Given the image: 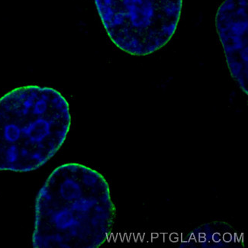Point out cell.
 <instances>
[{
  "mask_svg": "<svg viewBox=\"0 0 248 248\" xmlns=\"http://www.w3.org/2000/svg\"><path fill=\"white\" fill-rule=\"evenodd\" d=\"M34 248H99L112 232L116 207L99 171L67 163L50 173L37 195Z\"/></svg>",
  "mask_w": 248,
  "mask_h": 248,
  "instance_id": "6da1fadb",
  "label": "cell"
},
{
  "mask_svg": "<svg viewBox=\"0 0 248 248\" xmlns=\"http://www.w3.org/2000/svg\"><path fill=\"white\" fill-rule=\"evenodd\" d=\"M70 105L56 89L16 87L0 97V171L29 173L47 164L67 140Z\"/></svg>",
  "mask_w": 248,
  "mask_h": 248,
  "instance_id": "7a4b0ae2",
  "label": "cell"
},
{
  "mask_svg": "<svg viewBox=\"0 0 248 248\" xmlns=\"http://www.w3.org/2000/svg\"><path fill=\"white\" fill-rule=\"evenodd\" d=\"M105 31L115 47L145 57L174 36L184 0H94Z\"/></svg>",
  "mask_w": 248,
  "mask_h": 248,
  "instance_id": "3957f363",
  "label": "cell"
},
{
  "mask_svg": "<svg viewBox=\"0 0 248 248\" xmlns=\"http://www.w3.org/2000/svg\"><path fill=\"white\" fill-rule=\"evenodd\" d=\"M248 0H224L216 12V31L231 77L248 95Z\"/></svg>",
  "mask_w": 248,
  "mask_h": 248,
  "instance_id": "277c9868",
  "label": "cell"
},
{
  "mask_svg": "<svg viewBox=\"0 0 248 248\" xmlns=\"http://www.w3.org/2000/svg\"><path fill=\"white\" fill-rule=\"evenodd\" d=\"M241 232L225 221L200 225L185 236L182 248H237L244 247Z\"/></svg>",
  "mask_w": 248,
  "mask_h": 248,
  "instance_id": "5b68a950",
  "label": "cell"
}]
</instances>
